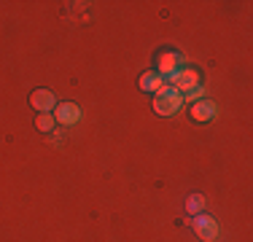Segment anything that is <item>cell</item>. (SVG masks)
Wrapping results in <instances>:
<instances>
[{"mask_svg": "<svg viewBox=\"0 0 253 242\" xmlns=\"http://www.w3.org/2000/svg\"><path fill=\"white\" fill-rule=\"evenodd\" d=\"M180 105H183V94L175 92L172 86H167V83L154 94V111L159 116H172V113L180 111Z\"/></svg>", "mask_w": 253, "mask_h": 242, "instance_id": "1", "label": "cell"}, {"mask_svg": "<svg viewBox=\"0 0 253 242\" xmlns=\"http://www.w3.org/2000/svg\"><path fill=\"white\" fill-rule=\"evenodd\" d=\"M165 83H167V86H172L175 92L186 94V92H191L194 86H200V70H197V68H178L172 76L165 78Z\"/></svg>", "mask_w": 253, "mask_h": 242, "instance_id": "2", "label": "cell"}, {"mask_svg": "<svg viewBox=\"0 0 253 242\" xmlns=\"http://www.w3.org/2000/svg\"><path fill=\"white\" fill-rule=\"evenodd\" d=\"M178 68H183V59H180V54L175 48H162V51H156V73L162 78L172 76Z\"/></svg>", "mask_w": 253, "mask_h": 242, "instance_id": "3", "label": "cell"}, {"mask_svg": "<svg viewBox=\"0 0 253 242\" xmlns=\"http://www.w3.org/2000/svg\"><path fill=\"white\" fill-rule=\"evenodd\" d=\"M191 226H194V234L200 237L202 242H215V237H218V221H215L213 215H194V221H191Z\"/></svg>", "mask_w": 253, "mask_h": 242, "instance_id": "4", "label": "cell"}, {"mask_svg": "<svg viewBox=\"0 0 253 242\" xmlns=\"http://www.w3.org/2000/svg\"><path fill=\"white\" fill-rule=\"evenodd\" d=\"M54 121L57 124H62V126H73L81 121V108L76 105V102H59L57 108H54Z\"/></svg>", "mask_w": 253, "mask_h": 242, "instance_id": "5", "label": "cell"}, {"mask_svg": "<svg viewBox=\"0 0 253 242\" xmlns=\"http://www.w3.org/2000/svg\"><path fill=\"white\" fill-rule=\"evenodd\" d=\"M215 113H218V105H215L213 100H200V102H191L189 116H191V121H197V124H208V121L215 119Z\"/></svg>", "mask_w": 253, "mask_h": 242, "instance_id": "6", "label": "cell"}, {"mask_svg": "<svg viewBox=\"0 0 253 242\" xmlns=\"http://www.w3.org/2000/svg\"><path fill=\"white\" fill-rule=\"evenodd\" d=\"M30 105L38 113H51L54 108H57V97H54V92H49V89H35V92L30 94Z\"/></svg>", "mask_w": 253, "mask_h": 242, "instance_id": "7", "label": "cell"}, {"mask_svg": "<svg viewBox=\"0 0 253 242\" xmlns=\"http://www.w3.org/2000/svg\"><path fill=\"white\" fill-rule=\"evenodd\" d=\"M137 86H140V92H146V94H156L162 86H165V78H162L156 70H146L140 76V81H137Z\"/></svg>", "mask_w": 253, "mask_h": 242, "instance_id": "8", "label": "cell"}, {"mask_svg": "<svg viewBox=\"0 0 253 242\" xmlns=\"http://www.w3.org/2000/svg\"><path fill=\"white\" fill-rule=\"evenodd\" d=\"M205 210V197L202 194H191L189 199H186V213L189 215H200Z\"/></svg>", "mask_w": 253, "mask_h": 242, "instance_id": "9", "label": "cell"}, {"mask_svg": "<svg viewBox=\"0 0 253 242\" xmlns=\"http://www.w3.org/2000/svg\"><path fill=\"white\" fill-rule=\"evenodd\" d=\"M35 126H38L43 135H51V129H54V116H51V113H38V119H35Z\"/></svg>", "mask_w": 253, "mask_h": 242, "instance_id": "10", "label": "cell"}, {"mask_svg": "<svg viewBox=\"0 0 253 242\" xmlns=\"http://www.w3.org/2000/svg\"><path fill=\"white\" fill-rule=\"evenodd\" d=\"M183 100H189V102H200V100H205V89H202V83H200V86H194L191 92H186V94H183Z\"/></svg>", "mask_w": 253, "mask_h": 242, "instance_id": "11", "label": "cell"}]
</instances>
